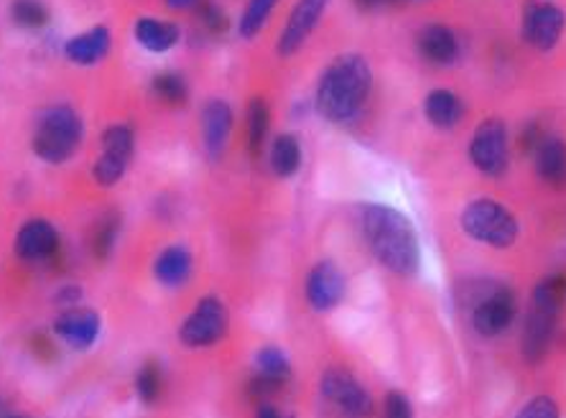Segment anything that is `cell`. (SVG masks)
Segmentation results:
<instances>
[{
  "label": "cell",
  "mask_w": 566,
  "mask_h": 418,
  "mask_svg": "<svg viewBox=\"0 0 566 418\" xmlns=\"http://www.w3.org/2000/svg\"><path fill=\"white\" fill-rule=\"evenodd\" d=\"M202 3L205 0H166L171 11H191V8H199Z\"/></svg>",
  "instance_id": "obj_38"
},
{
  "label": "cell",
  "mask_w": 566,
  "mask_h": 418,
  "mask_svg": "<svg viewBox=\"0 0 566 418\" xmlns=\"http://www.w3.org/2000/svg\"><path fill=\"white\" fill-rule=\"evenodd\" d=\"M11 19L15 27L27 31H39L49 23V8L41 0H13Z\"/></svg>",
  "instance_id": "obj_30"
},
{
  "label": "cell",
  "mask_w": 566,
  "mask_h": 418,
  "mask_svg": "<svg viewBox=\"0 0 566 418\" xmlns=\"http://www.w3.org/2000/svg\"><path fill=\"white\" fill-rule=\"evenodd\" d=\"M322 396L353 418H370L373 408H376L368 388L360 386V380L353 373L337 370V367L322 375Z\"/></svg>",
  "instance_id": "obj_8"
},
{
  "label": "cell",
  "mask_w": 566,
  "mask_h": 418,
  "mask_svg": "<svg viewBox=\"0 0 566 418\" xmlns=\"http://www.w3.org/2000/svg\"><path fill=\"white\" fill-rule=\"evenodd\" d=\"M470 161L482 177L497 179L507 171L511 164V148H507V128L501 118H485L474 128L470 146Z\"/></svg>",
  "instance_id": "obj_5"
},
{
  "label": "cell",
  "mask_w": 566,
  "mask_h": 418,
  "mask_svg": "<svg viewBox=\"0 0 566 418\" xmlns=\"http://www.w3.org/2000/svg\"><path fill=\"white\" fill-rule=\"evenodd\" d=\"M60 232L49 220H29L15 236V255L23 258V261L39 263V261H49V258L56 255L60 250Z\"/></svg>",
  "instance_id": "obj_16"
},
{
  "label": "cell",
  "mask_w": 566,
  "mask_h": 418,
  "mask_svg": "<svg viewBox=\"0 0 566 418\" xmlns=\"http://www.w3.org/2000/svg\"><path fill=\"white\" fill-rule=\"evenodd\" d=\"M357 228L365 245L382 269L396 275H413L421 269L419 236L406 215L388 205L357 207Z\"/></svg>",
  "instance_id": "obj_1"
},
{
  "label": "cell",
  "mask_w": 566,
  "mask_h": 418,
  "mask_svg": "<svg viewBox=\"0 0 566 418\" xmlns=\"http://www.w3.org/2000/svg\"><path fill=\"white\" fill-rule=\"evenodd\" d=\"M271 130V107L265 97H253L248 103L245 113V136H248V148H251L253 156H261L265 146V138H269Z\"/></svg>",
  "instance_id": "obj_24"
},
{
  "label": "cell",
  "mask_w": 566,
  "mask_h": 418,
  "mask_svg": "<svg viewBox=\"0 0 566 418\" xmlns=\"http://www.w3.org/2000/svg\"><path fill=\"white\" fill-rule=\"evenodd\" d=\"M199 19H202L205 27L214 33L228 31V19H224V13L214 3H207V0L199 6Z\"/></svg>",
  "instance_id": "obj_34"
},
{
  "label": "cell",
  "mask_w": 566,
  "mask_h": 418,
  "mask_svg": "<svg viewBox=\"0 0 566 418\" xmlns=\"http://www.w3.org/2000/svg\"><path fill=\"white\" fill-rule=\"evenodd\" d=\"M327 6L329 0H296V6L289 13V21L283 23V31L279 33L281 56H294L310 41Z\"/></svg>",
  "instance_id": "obj_10"
},
{
  "label": "cell",
  "mask_w": 566,
  "mask_h": 418,
  "mask_svg": "<svg viewBox=\"0 0 566 418\" xmlns=\"http://www.w3.org/2000/svg\"><path fill=\"white\" fill-rule=\"evenodd\" d=\"M370 90V62L360 54H339L327 64L316 85V111L324 121L347 125L368 105Z\"/></svg>",
  "instance_id": "obj_2"
},
{
  "label": "cell",
  "mask_w": 566,
  "mask_h": 418,
  "mask_svg": "<svg viewBox=\"0 0 566 418\" xmlns=\"http://www.w3.org/2000/svg\"><path fill=\"white\" fill-rule=\"evenodd\" d=\"M85 125L80 113L70 105H52L39 115L33 128V154L46 164H64L80 148Z\"/></svg>",
  "instance_id": "obj_3"
},
{
  "label": "cell",
  "mask_w": 566,
  "mask_h": 418,
  "mask_svg": "<svg viewBox=\"0 0 566 418\" xmlns=\"http://www.w3.org/2000/svg\"><path fill=\"white\" fill-rule=\"evenodd\" d=\"M536 171L552 189H566V144L562 138L546 136L534 150Z\"/></svg>",
  "instance_id": "obj_19"
},
{
  "label": "cell",
  "mask_w": 566,
  "mask_h": 418,
  "mask_svg": "<svg viewBox=\"0 0 566 418\" xmlns=\"http://www.w3.org/2000/svg\"><path fill=\"white\" fill-rule=\"evenodd\" d=\"M133 36H136V41L146 49V52L166 54L179 44L181 31H179L177 23L151 19V15H146V19L136 21V27H133Z\"/></svg>",
  "instance_id": "obj_20"
},
{
  "label": "cell",
  "mask_w": 566,
  "mask_h": 418,
  "mask_svg": "<svg viewBox=\"0 0 566 418\" xmlns=\"http://www.w3.org/2000/svg\"><path fill=\"white\" fill-rule=\"evenodd\" d=\"M161 388H164V375H161V365L148 359V363L140 365V370L136 375V393L140 398V404L154 406L158 398H161Z\"/></svg>",
  "instance_id": "obj_31"
},
{
  "label": "cell",
  "mask_w": 566,
  "mask_h": 418,
  "mask_svg": "<svg viewBox=\"0 0 566 418\" xmlns=\"http://www.w3.org/2000/svg\"><path fill=\"white\" fill-rule=\"evenodd\" d=\"M544 138H546V133L538 128V123H531L521 133V148L526 150V154H534V150L541 146V140H544Z\"/></svg>",
  "instance_id": "obj_35"
},
{
  "label": "cell",
  "mask_w": 566,
  "mask_h": 418,
  "mask_svg": "<svg viewBox=\"0 0 566 418\" xmlns=\"http://www.w3.org/2000/svg\"><path fill=\"white\" fill-rule=\"evenodd\" d=\"M423 115H427L429 123L441 130H452L457 123L462 121L464 115V103L454 95L452 90L437 87L431 90L427 100H423Z\"/></svg>",
  "instance_id": "obj_21"
},
{
  "label": "cell",
  "mask_w": 566,
  "mask_h": 418,
  "mask_svg": "<svg viewBox=\"0 0 566 418\" xmlns=\"http://www.w3.org/2000/svg\"><path fill=\"white\" fill-rule=\"evenodd\" d=\"M230 330V312L218 296H205L197 301V306L191 309V314L179 327L181 345L191 349L199 347H212L228 334Z\"/></svg>",
  "instance_id": "obj_6"
},
{
  "label": "cell",
  "mask_w": 566,
  "mask_h": 418,
  "mask_svg": "<svg viewBox=\"0 0 566 418\" xmlns=\"http://www.w3.org/2000/svg\"><path fill=\"white\" fill-rule=\"evenodd\" d=\"M269 161L276 177H296L298 169H302V144H298V138L291 136V133H281V136L273 140Z\"/></svg>",
  "instance_id": "obj_23"
},
{
  "label": "cell",
  "mask_w": 566,
  "mask_h": 418,
  "mask_svg": "<svg viewBox=\"0 0 566 418\" xmlns=\"http://www.w3.org/2000/svg\"><path fill=\"white\" fill-rule=\"evenodd\" d=\"M191 269H195V261H191V253L185 245L166 248L154 263L156 281L166 289L185 286V283L189 281V275H191Z\"/></svg>",
  "instance_id": "obj_22"
},
{
  "label": "cell",
  "mask_w": 566,
  "mask_h": 418,
  "mask_svg": "<svg viewBox=\"0 0 566 418\" xmlns=\"http://www.w3.org/2000/svg\"><path fill=\"white\" fill-rule=\"evenodd\" d=\"M566 27V15L559 6L554 3H526L523 8L521 33L528 46L538 49V52H552L559 44L562 33Z\"/></svg>",
  "instance_id": "obj_9"
},
{
  "label": "cell",
  "mask_w": 566,
  "mask_h": 418,
  "mask_svg": "<svg viewBox=\"0 0 566 418\" xmlns=\"http://www.w3.org/2000/svg\"><path fill=\"white\" fill-rule=\"evenodd\" d=\"M255 418H294V416L279 411V408L271 406V404H261V406H258V416Z\"/></svg>",
  "instance_id": "obj_37"
},
{
  "label": "cell",
  "mask_w": 566,
  "mask_h": 418,
  "mask_svg": "<svg viewBox=\"0 0 566 418\" xmlns=\"http://www.w3.org/2000/svg\"><path fill=\"white\" fill-rule=\"evenodd\" d=\"M382 418H413V406L401 390H390L382 404Z\"/></svg>",
  "instance_id": "obj_33"
},
{
  "label": "cell",
  "mask_w": 566,
  "mask_h": 418,
  "mask_svg": "<svg viewBox=\"0 0 566 418\" xmlns=\"http://www.w3.org/2000/svg\"><path fill=\"white\" fill-rule=\"evenodd\" d=\"M462 230L490 248H511L521 236V222L511 207L490 197L472 199L460 215Z\"/></svg>",
  "instance_id": "obj_4"
},
{
  "label": "cell",
  "mask_w": 566,
  "mask_h": 418,
  "mask_svg": "<svg viewBox=\"0 0 566 418\" xmlns=\"http://www.w3.org/2000/svg\"><path fill=\"white\" fill-rule=\"evenodd\" d=\"M515 418H559V406H556L554 398L536 396L521 408V414Z\"/></svg>",
  "instance_id": "obj_32"
},
{
  "label": "cell",
  "mask_w": 566,
  "mask_h": 418,
  "mask_svg": "<svg viewBox=\"0 0 566 418\" xmlns=\"http://www.w3.org/2000/svg\"><path fill=\"white\" fill-rule=\"evenodd\" d=\"M133 150H136V136H133L130 125L118 123L103 133V154L93 166V177L99 187H115L126 177Z\"/></svg>",
  "instance_id": "obj_7"
},
{
  "label": "cell",
  "mask_w": 566,
  "mask_h": 418,
  "mask_svg": "<svg viewBox=\"0 0 566 418\" xmlns=\"http://www.w3.org/2000/svg\"><path fill=\"white\" fill-rule=\"evenodd\" d=\"M515 320V296L511 289H495L474 306L472 312V327L478 330L482 337H497Z\"/></svg>",
  "instance_id": "obj_12"
},
{
  "label": "cell",
  "mask_w": 566,
  "mask_h": 418,
  "mask_svg": "<svg viewBox=\"0 0 566 418\" xmlns=\"http://www.w3.org/2000/svg\"><path fill=\"white\" fill-rule=\"evenodd\" d=\"M416 49H419L423 62L434 66H452L460 62L462 54L460 36L447 23H427L416 36Z\"/></svg>",
  "instance_id": "obj_13"
},
{
  "label": "cell",
  "mask_w": 566,
  "mask_h": 418,
  "mask_svg": "<svg viewBox=\"0 0 566 418\" xmlns=\"http://www.w3.org/2000/svg\"><path fill=\"white\" fill-rule=\"evenodd\" d=\"M13 414H11V408L6 406V400H0V418H11Z\"/></svg>",
  "instance_id": "obj_39"
},
{
  "label": "cell",
  "mask_w": 566,
  "mask_h": 418,
  "mask_svg": "<svg viewBox=\"0 0 566 418\" xmlns=\"http://www.w3.org/2000/svg\"><path fill=\"white\" fill-rule=\"evenodd\" d=\"M304 291L314 312H332L345 299V275L335 261H319L306 275Z\"/></svg>",
  "instance_id": "obj_11"
},
{
  "label": "cell",
  "mask_w": 566,
  "mask_h": 418,
  "mask_svg": "<svg viewBox=\"0 0 566 418\" xmlns=\"http://www.w3.org/2000/svg\"><path fill=\"white\" fill-rule=\"evenodd\" d=\"M276 6L279 0H248L243 15H240V36L255 39L258 33L263 31L265 23H269L273 11H276Z\"/></svg>",
  "instance_id": "obj_29"
},
{
  "label": "cell",
  "mask_w": 566,
  "mask_h": 418,
  "mask_svg": "<svg viewBox=\"0 0 566 418\" xmlns=\"http://www.w3.org/2000/svg\"><path fill=\"white\" fill-rule=\"evenodd\" d=\"M566 301V273H554L544 279L534 291V309L559 314Z\"/></svg>",
  "instance_id": "obj_27"
},
{
  "label": "cell",
  "mask_w": 566,
  "mask_h": 418,
  "mask_svg": "<svg viewBox=\"0 0 566 418\" xmlns=\"http://www.w3.org/2000/svg\"><path fill=\"white\" fill-rule=\"evenodd\" d=\"M151 90H154V95L161 100L164 105H171V107L187 105V100H189L187 80L181 77V74H177V72L156 74L154 82H151Z\"/></svg>",
  "instance_id": "obj_28"
},
{
  "label": "cell",
  "mask_w": 566,
  "mask_h": 418,
  "mask_svg": "<svg viewBox=\"0 0 566 418\" xmlns=\"http://www.w3.org/2000/svg\"><path fill=\"white\" fill-rule=\"evenodd\" d=\"M291 373H294V370H291L289 357H286V353H283L281 347L269 345V347L258 349V355H255V375H261V378L271 380L273 386L283 388L291 380Z\"/></svg>",
  "instance_id": "obj_25"
},
{
  "label": "cell",
  "mask_w": 566,
  "mask_h": 418,
  "mask_svg": "<svg viewBox=\"0 0 566 418\" xmlns=\"http://www.w3.org/2000/svg\"><path fill=\"white\" fill-rule=\"evenodd\" d=\"M357 6V11L363 13H376V11H386V8L401 3V0H353Z\"/></svg>",
  "instance_id": "obj_36"
},
{
  "label": "cell",
  "mask_w": 566,
  "mask_h": 418,
  "mask_svg": "<svg viewBox=\"0 0 566 418\" xmlns=\"http://www.w3.org/2000/svg\"><path fill=\"white\" fill-rule=\"evenodd\" d=\"M232 107L224 100H210L202 107V144L210 161H220L232 136Z\"/></svg>",
  "instance_id": "obj_14"
},
{
  "label": "cell",
  "mask_w": 566,
  "mask_h": 418,
  "mask_svg": "<svg viewBox=\"0 0 566 418\" xmlns=\"http://www.w3.org/2000/svg\"><path fill=\"white\" fill-rule=\"evenodd\" d=\"M556 320H559V314L531 309L526 330H523V357H526L528 363H541V359L546 357L554 339Z\"/></svg>",
  "instance_id": "obj_17"
},
{
  "label": "cell",
  "mask_w": 566,
  "mask_h": 418,
  "mask_svg": "<svg viewBox=\"0 0 566 418\" xmlns=\"http://www.w3.org/2000/svg\"><path fill=\"white\" fill-rule=\"evenodd\" d=\"M123 228V217L115 212V209H107V212L99 217L93 232V253L97 261H107L113 255L115 245H118Z\"/></svg>",
  "instance_id": "obj_26"
},
{
  "label": "cell",
  "mask_w": 566,
  "mask_h": 418,
  "mask_svg": "<svg viewBox=\"0 0 566 418\" xmlns=\"http://www.w3.org/2000/svg\"><path fill=\"white\" fill-rule=\"evenodd\" d=\"M11 418H29V416H11Z\"/></svg>",
  "instance_id": "obj_40"
},
{
  "label": "cell",
  "mask_w": 566,
  "mask_h": 418,
  "mask_svg": "<svg viewBox=\"0 0 566 418\" xmlns=\"http://www.w3.org/2000/svg\"><path fill=\"white\" fill-rule=\"evenodd\" d=\"M113 46V36L111 31L105 27H93L85 33H80V36H72L70 41L64 44V54L66 60L80 64V66H93L97 62H103L107 52H111Z\"/></svg>",
  "instance_id": "obj_18"
},
{
  "label": "cell",
  "mask_w": 566,
  "mask_h": 418,
  "mask_svg": "<svg viewBox=\"0 0 566 418\" xmlns=\"http://www.w3.org/2000/svg\"><path fill=\"white\" fill-rule=\"evenodd\" d=\"M99 327H103L99 314L93 312V309H80V306L66 309V312L56 316L54 322V332L60 334L72 349H80V353H85V349L95 345L99 337Z\"/></svg>",
  "instance_id": "obj_15"
}]
</instances>
